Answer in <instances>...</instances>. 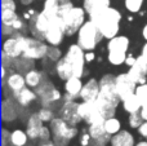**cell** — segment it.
Returning a JSON list of instances; mask_svg holds the SVG:
<instances>
[{"label":"cell","mask_w":147,"mask_h":146,"mask_svg":"<svg viewBox=\"0 0 147 146\" xmlns=\"http://www.w3.org/2000/svg\"><path fill=\"white\" fill-rule=\"evenodd\" d=\"M141 56H142L143 59L147 62V41L142 45V48H141Z\"/></svg>","instance_id":"obj_46"},{"label":"cell","mask_w":147,"mask_h":146,"mask_svg":"<svg viewBox=\"0 0 147 146\" xmlns=\"http://www.w3.org/2000/svg\"><path fill=\"white\" fill-rule=\"evenodd\" d=\"M18 18V14L16 10H9V9H1V25H8L12 26L13 22Z\"/></svg>","instance_id":"obj_34"},{"label":"cell","mask_w":147,"mask_h":146,"mask_svg":"<svg viewBox=\"0 0 147 146\" xmlns=\"http://www.w3.org/2000/svg\"><path fill=\"white\" fill-rule=\"evenodd\" d=\"M141 115H142L143 120H147V106H142V109H141Z\"/></svg>","instance_id":"obj_47"},{"label":"cell","mask_w":147,"mask_h":146,"mask_svg":"<svg viewBox=\"0 0 147 146\" xmlns=\"http://www.w3.org/2000/svg\"><path fill=\"white\" fill-rule=\"evenodd\" d=\"M13 67H14L18 72H21V74H26V72L30 71L31 69H35V67H34V59L26 58V57H23V56L18 57V58H14V61H13Z\"/></svg>","instance_id":"obj_30"},{"label":"cell","mask_w":147,"mask_h":146,"mask_svg":"<svg viewBox=\"0 0 147 146\" xmlns=\"http://www.w3.org/2000/svg\"><path fill=\"white\" fill-rule=\"evenodd\" d=\"M86 10L84 9V7H76L74 5L70 10H67L66 13L61 14L59 17L62 18L66 27V35L71 36L74 34H78L79 28L84 25L86 18Z\"/></svg>","instance_id":"obj_6"},{"label":"cell","mask_w":147,"mask_h":146,"mask_svg":"<svg viewBox=\"0 0 147 146\" xmlns=\"http://www.w3.org/2000/svg\"><path fill=\"white\" fill-rule=\"evenodd\" d=\"M59 1H61V3H62V1H69V0H59Z\"/></svg>","instance_id":"obj_52"},{"label":"cell","mask_w":147,"mask_h":146,"mask_svg":"<svg viewBox=\"0 0 147 146\" xmlns=\"http://www.w3.org/2000/svg\"><path fill=\"white\" fill-rule=\"evenodd\" d=\"M28 140L30 137H28L26 129L23 131L21 128H16L10 132V145L12 146H26Z\"/></svg>","instance_id":"obj_28"},{"label":"cell","mask_w":147,"mask_h":146,"mask_svg":"<svg viewBox=\"0 0 147 146\" xmlns=\"http://www.w3.org/2000/svg\"><path fill=\"white\" fill-rule=\"evenodd\" d=\"M1 9L16 10L17 9V4H16L14 0H1Z\"/></svg>","instance_id":"obj_42"},{"label":"cell","mask_w":147,"mask_h":146,"mask_svg":"<svg viewBox=\"0 0 147 146\" xmlns=\"http://www.w3.org/2000/svg\"><path fill=\"white\" fill-rule=\"evenodd\" d=\"M127 72L129 74V76L132 78L137 84H143V83H146V80H147V62L143 59V57L141 56V54L137 57V61L134 62L133 66L129 67V70H128Z\"/></svg>","instance_id":"obj_19"},{"label":"cell","mask_w":147,"mask_h":146,"mask_svg":"<svg viewBox=\"0 0 147 146\" xmlns=\"http://www.w3.org/2000/svg\"><path fill=\"white\" fill-rule=\"evenodd\" d=\"M99 95V80L94 78L88 79L83 85V89L80 92L81 101H96Z\"/></svg>","instance_id":"obj_21"},{"label":"cell","mask_w":147,"mask_h":146,"mask_svg":"<svg viewBox=\"0 0 147 146\" xmlns=\"http://www.w3.org/2000/svg\"><path fill=\"white\" fill-rule=\"evenodd\" d=\"M38 115H39V118L44 122V123H51V122L56 118V116H54L53 110H52L51 107H48V106H43V107L39 109Z\"/></svg>","instance_id":"obj_35"},{"label":"cell","mask_w":147,"mask_h":146,"mask_svg":"<svg viewBox=\"0 0 147 146\" xmlns=\"http://www.w3.org/2000/svg\"><path fill=\"white\" fill-rule=\"evenodd\" d=\"M52 129V141L56 146H69L70 142L79 135V129L76 126L69 124L61 116H56L49 123Z\"/></svg>","instance_id":"obj_3"},{"label":"cell","mask_w":147,"mask_h":146,"mask_svg":"<svg viewBox=\"0 0 147 146\" xmlns=\"http://www.w3.org/2000/svg\"><path fill=\"white\" fill-rule=\"evenodd\" d=\"M79 103L80 102L76 101H65L59 107L58 116L65 119L71 126H78L80 122H83V118L79 114Z\"/></svg>","instance_id":"obj_15"},{"label":"cell","mask_w":147,"mask_h":146,"mask_svg":"<svg viewBox=\"0 0 147 146\" xmlns=\"http://www.w3.org/2000/svg\"><path fill=\"white\" fill-rule=\"evenodd\" d=\"M102 39H103V36H102L101 30L98 28V26L93 21L88 20L79 28L76 43L85 52H88V51H94L98 47V44L101 43Z\"/></svg>","instance_id":"obj_5"},{"label":"cell","mask_w":147,"mask_h":146,"mask_svg":"<svg viewBox=\"0 0 147 146\" xmlns=\"http://www.w3.org/2000/svg\"><path fill=\"white\" fill-rule=\"evenodd\" d=\"M65 36H66V27L59 16L51 18V23H49V28L45 34V39L44 40L49 44V45H56L59 47L63 41Z\"/></svg>","instance_id":"obj_12"},{"label":"cell","mask_w":147,"mask_h":146,"mask_svg":"<svg viewBox=\"0 0 147 146\" xmlns=\"http://www.w3.org/2000/svg\"><path fill=\"white\" fill-rule=\"evenodd\" d=\"M26 39H27V36L23 35L22 32H16L14 35L4 39L1 51L5 52L12 58H18V57H21L23 54L25 45H26Z\"/></svg>","instance_id":"obj_11"},{"label":"cell","mask_w":147,"mask_h":146,"mask_svg":"<svg viewBox=\"0 0 147 146\" xmlns=\"http://www.w3.org/2000/svg\"><path fill=\"white\" fill-rule=\"evenodd\" d=\"M137 141L134 139V135L127 129H121L119 133L111 136L110 146H136Z\"/></svg>","instance_id":"obj_25"},{"label":"cell","mask_w":147,"mask_h":146,"mask_svg":"<svg viewBox=\"0 0 147 146\" xmlns=\"http://www.w3.org/2000/svg\"><path fill=\"white\" fill-rule=\"evenodd\" d=\"M43 126H44V122L39 118L38 113L31 114L27 118V120H26V132H27L31 141L39 140V135H40Z\"/></svg>","instance_id":"obj_22"},{"label":"cell","mask_w":147,"mask_h":146,"mask_svg":"<svg viewBox=\"0 0 147 146\" xmlns=\"http://www.w3.org/2000/svg\"><path fill=\"white\" fill-rule=\"evenodd\" d=\"M136 146H147V140L146 139L141 140V141H138L137 144H136Z\"/></svg>","instance_id":"obj_51"},{"label":"cell","mask_w":147,"mask_h":146,"mask_svg":"<svg viewBox=\"0 0 147 146\" xmlns=\"http://www.w3.org/2000/svg\"><path fill=\"white\" fill-rule=\"evenodd\" d=\"M1 146H12L10 145V131L7 128L1 129Z\"/></svg>","instance_id":"obj_41"},{"label":"cell","mask_w":147,"mask_h":146,"mask_svg":"<svg viewBox=\"0 0 147 146\" xmlns=\"http://www.w3.org/2000/svg\"><path fill=\"white\" fill-rule=\"evenodd\" d=\"M146 140H147V137H146Z\"/></svg>","instance_id":"obj_53"},{"label":"cell","mask_w":147,"mask_h":146,"mask_svg":"<svg viewBox=\"0 0 147 146\" xmlns=\"http://www.w3.org/2000/svg\"><path fill=\"white\" fill-rule=\"evenodd\" d=\"M83 7L89 20L94 22L107 8L111 7V0H83Z\"/></svg>","instance_id":"obj_16"},{"label":"cell","mask_w":147,"mask_h":146,"mask_svg":"<svg viewBox=\"0 0 147 146\" xmlns=\"http://www.w3.org/2000/svg\"><path fill=\"white\" fill-rule=\"evenodd\" d=\"M39 140H40V142L51 141L52 140V129H51V127L43 126V128H41V131H40V135H39Z\"/></svg>","instance_id":"obj_40"},{"label":"cell","mask_w":147,"mask_h":146,"mask_svg":"<svg viewBox=\"0 0 147 146\" xmlns=\"http://www.w3.org/2000/svg\"><path fill=\"white\" fill-rule=\"evenodd\" d=\"M137 132H138V135H140L142 139H146L147 137V120H145L140 127H138Z\"/></svg>","instance_id":"obj_43"},{"label":"cell","mask_w":147,"mask_h":146,"mask_svg":"<svg viewBox=\"0 0 147 146\" xmlns=\"http://www.w3.org/2000/svg\"><path fill=\"white\" fill-rule=\"evenodd\" d=\"M17 102L12 98H4L1 102V119L4 123H10L14 122L18 118V110H17Z\"/></svg>","instance_id":"obj_23"},{"label":"cell","mask_w":147,"mask_h":146,"mask_svg":"<svg viewBox=\"0 0 147 146\" xmlns=\"http://www.w3.org/2000/svg\"><path fill=\"white\" fill-rule=\"evenodd\" d=\"M99 110L105 119L116 115V110L121 103L115 85V76L112 74H105L99 79V95L96 100Z\"/></svg>","instance_id":"obj_1"},{"label":"cell","mask_w":147,"mask_h":146,"mask_svg":"<svg viewBox=\"0 0 147 146\" xmlns=\"http://www.w3.org/2000/svg\"><path fill=\"white\" fill-rule=\"evenodd\" d=\"M62 57H63V56H62V52L59 51L58 47H56V45H49L48 53H47V58H48L49 61L57 62L58 59H61Z\"/></svg>","instance_id":"obj_38"},{"label":"cell","mask_w":147,"mask_h":146,"mask_svg":"<svg viewBox=\"0 0 147 146\" xmlns=\"http://www.w3.org/2000/svg\"><path fill=\"white\" fill-rule=\"evenodd\" d=\"M83 82L80 76L72 75L70 79L65 82V101H76V98H80V92L83 89Z\"/></svg>","instance_id":"obj_17"},{"label":"cell","mask_w":147,"mask_h":146,"mask_svg":"<svg viewBox=\"0 0 147 146\" xmlns=\"http://www.w3.org/2000/svg\"><path fill=\"white\" fill-rule=\"evenodd\" d=\"M54 69H56L57 76H58L61 80H63V82H66L67 79H70V78L74 75V69H72L71 62H70L65 56L56 62Z\"/></svg>","instance_id":"obj_26"},{"label":"cell","mask_w":147,"mask_h":146,"mask_svg":"<svg viewBox=\"0 0 147 146\" xmlns=\"http://www.w3.org/2000/svg\"><path fill=\"white\" fill-rule=\"evenodd\" d=\"M121 106L124 109V111H127L128 114H133V113H140L142 109V103L138 100V97L136 95L130 96V97L125 98L124 101H121Z\"/></svg>","instance_id":"obj_29"},{"label":"cell","mask_w":147,"mask_h":146,"mask_svg":"<svg viewBox=\"0 0 147 146\" xmlns=\"http://www.w3.org/2000/svg\"><path fill=\"white\" fill-rule=\"evenodd\" d=\"M142 36H143V39L147 41V23L142 27Z\"/></svg>","instance_id":"obj_49"},{"label":"cell","mask_w":147,"mask_h":146,"mask_svg":"<svg viewBox=\"0 0 147 146\" xmlns=\"http://www.w3.org/2000/svg\"><path fill=\"white\" fill-rule=\"evenodd\" d=\"M130 40L125 35H116L107 43V61L112 66H120L125 64L128 56Z\"/></svg>","instance_id":"obj_4"},{"label":"cell","mask_w":147,"mask_h":146,"mask_svg":"<svg viewBox=\"0 0 147 146\" xmlns=\"http://www.w3.org/2000/svg\"><path fill=\"white\" fill-rule=\"evenodd\" d=\"M20 1H21V4L22 5H31L35 0H20Z\"/></svg>","instance_id":"obj_50"},{"label":"cell","mask_w":147,"mask_h":146,"mask_svg":"<svg viewBox=\"0 0 147 146\" xmlns=\"http://www.w3.org/2000/svg\"><path fill=\"white\" fill-rule=\"evenodd\" d=\"M143 122L145 120H143L142 115H141V111L140 113L129 114V116H128V124H129V127L133 129H138V127H140Z\"/></svg>","instance_id":"obj_36"},{"label":"cell","mask_w":147,"mask_h":146,"mask_svg":"<svg viewBox=\"0 0 147 146\" xmlns=\"http://www.w3.org/2000/svg\"><path fill=\"white\" fill-rule=\"evenodd\" d=\"M88 132L93 140V146H107L110 145L111 136L106 132L103 123L101 124H90L88 126Z\"/></svg>","instance_id":"obj_20"},{"label":"cell","mask_w":147,"mask_h":146,"mask_svg":"<svg viewBox=\"0 0 147 146\" xmlns=\"http://www.w3.org/2000/svg\"><path fill=\"white\" fill-rule=\"evenodd\" d=\"M59 5H61V1L59 0H44L43 4V12L48 16L49 18L57 17L59 12Z\"/></svg>","instance_id":"obj_32"},{"label":"cell","mask_w":147,"mask_h":146,"mask_svg":"<svg viewBox=\"0 0 147 146\" xmlns=\"http://www.w3.org/2000/svg\"><path fill=\"white\" fill-rule=\"evenodd\" d=\"M94 59H96V53H94V51L85 52V61H86V64H92Z\"/></svg>","instance_id":"obj_44"},{"label":"cell","mask_w":147,"mask_h":146,"mask_svg":"<svg viewBox=\"0 0 147 146\" xmlns=\"http://www.w3.org/2000/svg\"><path fill=\"white\" fill-rule=\"evenodd\" d=\"M25 78H26L27 87L35 89V88H38L39 85L47 79V75H45V72H43V71H39V70H36V69H31L30 71H27L25 74Z\"/></svg>","instance_id":"obj_27"},{"label":"cell","mask_w":147,"mask_h":146,"mask_svg":"<svg viewBox=\"0 0 147 146\" xmlns=\"http://www.w3.org/2000/svg\"><path fill=\"white\" fill-rule=\"evenodd\" d=\"M115 85H116V91L120 100L124 101L125 98L136 95V89H137L138 84L129 76L128 72H121V74L115 76Z\"/></svg>","instance_id":"obj_14"},{"label":"cell","mask_w":147,"mask_h":146,"mask_svg":"<svg viewBox=\"0 0 147 146\" xmlns=\"http://www.w3.org/2000/svg\"><path fill=\"white\" fill-rule=\"evenodd\" d=\"M35 92L38 93L43 106H48L49 107L52 103H56L62 100V93L59 92V89L53 83L49 82L48 78L38 88H35Z\"/></svg>","instance_id":"obj_10"},{"label":"cell","mask_w":147,"mask_h":146,"mask_svg":"<svg viewBox=\"0 0 147 146\" xmlns=\"http://www.w3.org/2000/svg\"><path fill=\"white\" fill-rule=\"evenodd\" d=\"M39 146H56V144H54L53 141H45V142H40V144H39Z\"/></svg>","instance_id":"obj_48"},{"label":"cell","mask_w":147,"mask_h":146,"mask_svg":"<svg viewBox=\"0 0 147 146\" xmlns=\"http://www.w3.org/2000/svg\"><path fill=\"white\" fill-rule=\"evenodd\" d=\"M49 23H51V18L43 10L38 12L28 21V28H30L31 36L38 38L40 40H44L45 39V34L49 28Z\"/></svg>","instance_id":"obj_13"},{"label":"cell","mask_w":147,"mask_h":146,"mask_svg":"<svg viewBox=\"0 0 147 146\" xmlns=\"http://www.w3.org/2000/svg\"><path fill=\"white\" fill-rule=\"evenodd\" d=\"M79 145L80 146H93V140L89 135L88 129H83L79 133Z\"/></svg>","instance_id":"obj_39"},{"label":"cell","mask_w":147,"mask_h":146,"mask_svg":"<svg viewBox=\"0 0 147 146\" xmlns=\"http://www.w3.org/2000/svg\"><path fill=\"white\" fill-rule=\"evenodd\" d=\"M136 61H137V57H134L133 54H128L127 58H125V65L130 67V66H133V65H134Z\"/></svg>","instance_id":"obj_45"},{"label":"cell","mask_w":147,"mask_h":146,"mask_svg":"<svg viewBox=\"0 0 147 146\" xmlns=\"http://www.w3.org/2000/svg\"><path fill=\"white\" fill-rule=\"evenodd\" d=\"M48 48L49 44L45 40H40L38 38L34 36H27L26 39V45H25V51H23V57L30 59H43L47 57L48 53Z\"/></svg>","instance_id":"obj_8"},{"label":"cell","mask_w":147,"mask_h":146,"mask_svg":"<svg viewBox=\"0 0 147 146\" xmlns=\"http://www.w3.org/2000/svg\"><path fill=\"white\" fill-rule=\"evenodd\" d=\"M3 87L8 88L12 95H14V93L22 91L25 87H27L25 74H21V72H18V71L9 72L8 76L5 78V80L3 82Z\"/></svg>","instance_id":"obj_18"},{"label":"cell","mask_w":147,"mask_h":146,"mask_svg":"<svg viewBox=\"0 0 147 146\" xmlns=\"http://www.w3.org/2000/svg\"><path fill=\"white\" fill-rule=\"evenodd\" d=\"M38 93L35 92V89L30 87H25L22 91L14 93L13 95V98L16 100V102L18 103V106H22V107H27L30 106V103H32L34 101H36L38 98Z\"/></svg>","instance_id":"obj_24"},{"label":"cell","mask_w":147,"mask_h":146,"mask_svg":"<svg viewBox=\"0 0 147 146\" xmlns=\"http://www.w3.org/2000/svg\"><path fill=\"white\" fill-rule=\"evenodd\" d=\"M79 114L88 126L101 124L105 122V116L102 115L96 101H81L79 103Z\"/></svg>","instance_id":"obj_9"},{"label":"cell","mask_w":147,"mask_h":146,"mask_svg":"<svg viewBox=\"0 0 147 146\" xmlns=\"http://www.w3.org/2000/svg\"><path fill=\"white\" fill-rule=\"evenodd\" d=\"M143 1L145 0H124V7L132 14L138 13L143 7Z\"/></svg>","instance_id":"obj_33"},{"label":"cell","mask_w":147,"mask_h":146,"mask_svg":"<svg viewBox=\"0 0 147 146\" xmlns=\"http://www.w3.org/2000/svg\"><path fill=\"white\" fill-rule=\"evenodd\" d=\"M136 96H137L138 100L141 101L142 106H147V83H143V84H138L137 85Z\"/></svg>","instance_id":"obj_37"},{"label":"cell","mask_w":147,"mask_h":146,"mask_svg":"<svg viewBox=\"0 0 147 146\" xmlns=\"http://www.w3.org/2000/svg\"><path fill=\"white\" fill-rule=\"evenodd\" d=\"M123 20V14L116 9V8L109 7L96 21L98 28L101 30V34L105 39L110 40V39L115 38L116 35H119L120 31V22Z\"/></svg>","instance_id":"obj_2"},{"label":"cell","mask_w":147,"mask_h":146,"mask_svg":"<svg viewBox=\"0 0 147 146\" xmlns=\"http://www.w3.org/2000/svg\"><path fill=\"white\" fill-rule=\"evenodd\" d=\"M103 127L110 136H114V135L119 133V132L121 131V122H120V119L116 118V116H111V118L105 119Z\"/></svg>","instance_id":"obj_31"},{"label":"cell","mask_w":147,"mask_h":146,"mask_svg":"<svg viewBox=\"0 0 147 146\" xmlns=\"http://www.w3.org/2000/svg\"><path fill=\"white\" fill-rule=\"evenodd\" d=\"M65 57L71 62L72 69H74V75L76 76H83L84 71H85V51L79 45L78 43H74L71 45H69Z\"/></svg>","instance_id":"obj_7"}]
</instances>
